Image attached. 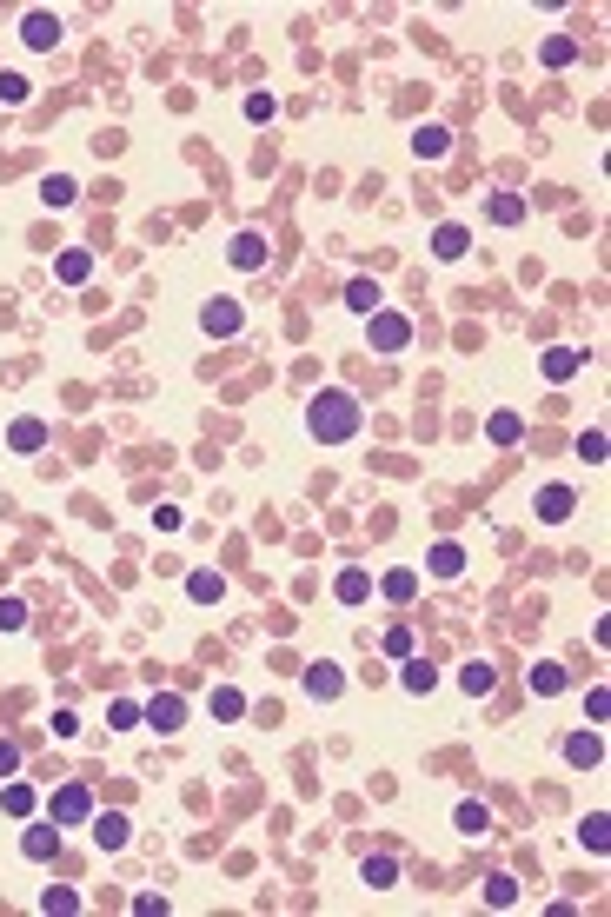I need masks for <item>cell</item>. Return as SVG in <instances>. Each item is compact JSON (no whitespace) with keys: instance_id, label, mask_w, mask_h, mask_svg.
<instances>
[{"instance_id":"1","label":"cell","mask_w":611,"mask_h":917,"mask_svg":"<svg viewBox=\"0 0 611 917\" xmlns=\"http://www.w3.org/2000/svg\"><path fill=\"white\" fill-rule=\"evenodd\" d=\"M306 426H313L319 446H339V439L359 432V399H352V393H319L313 413H306Z\"/></svg>"},{"instance_id":"2","label":"cell","mask_w":611,"mask_h":917,"mask_svg":"<svg viewBox=\"0 0 611 917\" xmlns=\"http://www.w3.org/2000/svg\"><path fill=\"white\" fill-rule=\"evenodd\" d=\"M372 346H379V352H405V346H412V319L379 306V313H372Z\"/></svg>"},{"instance_id":"3","label":"cell","mask_w":611,"mask_h":917,"mask_svg":"<svg viewBox=\"0 0 611 917\" xmlns=\"http://www.w3.org/2000/svg\"><path fill=\"white\" fill-rule=\"evenodd\" d=\"M140 718L153 725V732H180V718H186V705H180V691H153V699L140 705Z\"/></svg>"},{"instance_id":"4","label":"cell","mask_w":611,"mask_h":917,"mask_svg":"<svg viewBox=\"0 0 611 917\" xmlns=\"http://www.w3.org/2000/svg\"><path fill=\"white\" fill-rule=\"evenodd\" d=\"M80 818H93V797H87V785H66V791H54V824H80Z\"/></svg>"},{"instance_id":"5","label":"cell","mask_w":611,"mask_h":917,"mask_svg":"<svg viewBox=\"0 0 611 917\" xmlns=\"http://www.w3.org/2000/svg\"><path fill=\"white\" fill-rule=\"evenodd\" d=\"M21 40L33 47V54H47V47L60 40V13H27V21H21Z\"/></svg>"},{"instance_id":"6","label":"cell","mask_w":611,"mask_h":917,"mask_svg":"<svg viewBox=\"0 0 611 917\" xmlns=\"http://www.w3.org/2000/svg\"><path fill=\"white\" fill-rule=\"evenodd\" d=\"M306 699L332 705V699H339V665H326V658H319V665H306Z\"/></svg>"},{"instance_id":"7","label":"cell","mask_w":611,"mask_h":917,"mask_svg":"<svg viewBox=\"0 0 611 917\" xmlns=\"http://www.w3.org/2000/svg\"><path fill=\"white\" fill-rule=\"evenodd\" d=\"M565 758L579 764V771H591V764L605 758V738H598V732H571V738H565Z\"/></svg>"},{"instance_id":"8","label":"cell","mask_w":611,"mask_h":917,"mask_svg":"<svg viewBox=\"0 0 611 917\" xmlns=\"http://www.w3.org/2000/svg\"><path fill=\"white\" fill-rule=\"evenodd\" d=\"M199 326H207L213 339H226V333H240V306H233V299H213V306H207V313H199Z\"/></svg>"},{"instance_id":"9","label":"cell","mask_w":611,"mask_h":917,"mask_svg":"<svg viewBox=\"0 0 611 917\" xmlns=\"http://www.w3.org/2000/svg\"><path fill=\"white\" fill-rule=\"evenodd\" d=\"M399 685L412 691V699H426V691L438 685V672L426 665V658H399Z\"/></svg>"},{"instance_id":"10","label":"cell","mask_w":611,"mask_h":917,"mask_svg":"<svg viewBox=\"0 0 611 917\" xmlns=\"http://www.w3.org/2000/svg\"><path fill=\"white\" fill-rule=\"evenodd\" d=\"M93 844H100V851H120V844H127V818H120V811H100V818H93Z\"/></svg>"},{"instance_id":"11","label":"cell","mask_w":611,"mask_h":917,"mask_svg":"<svg viewBox=\"0 0 611 917\" xmlns=\"http://www.w3.org/2000/svg\"><path fill=\"white\" fill-rule=\"evenodd\" d=\"M21 851H27L33 864H47V858H54V851H60V831H54V824H33V831H27V838H21Z\"/></svg>"},{"instance_id":"12","label":"cell","mask_w":611,"mask_h":917,"mask_svg":"<svg viewBox=\"0 0 611 917\" xmlns=\"http://www.w3.org/2000/svg\"><path fill=\"white\" fill-rule=\"evenodd\" d=\"M446 147H452L446 127H419L412 133V153H419V160H446Z\"/></svg>"},{"instance_id":"13","label":"cell","mask_w":611,"mask_h":917,"mask_svg":"<svg viewBox=\"0 0 611 917\" xmlns=\"http://www.w3.org/2000/svg\"><path fill=\"white\" fill-rule=\"evenodd\" d=\"M54 273H60V286H80V280L93 273V253H80V246H74V253H60V260H54Z\"/></svg>"},{"instance_id":"14","label":"cell","mask_w":611,"mask_h":917,"mask_svg":"<svg viewBox=\"0 0 611 917\" xmlns=\"http://www.w3.org/2000/svg\"><path fill=\"white\" fill-rule=\"evenodd\" d=\"M7 446H13V452H40V446H47V426H40V419H13Z\"/></svg>"},{"instance_id":"15","label":"cell","mask_w":611,"mask_h":917,"mask_svg":"<svg viewBox=\"0 0 611 917\" xmlns=\"http://www.w3.org/2000/svg\"><path fill=\"white\" fill-rule=\"evenodd\" d=\"M332 592H339V605H366V599H372V579H366L359 565H352V572H339V585H332Z\"/></svg>"},{"instance_id":"16","label":"cell","mask_w":611,"mask_h":917,"mask_svg":"<svg viewBox=\"0 0 611 917\" xmlns=\"http://www.w3.org/2000/svg\"><path fill=\"white\" fill-rule=\"evenodd\" d=\"M538 519H571V485H545V492H538Z\"/></svg>"},{"instance_id":"17","label":"cell","mask_w":611,"mask_h":917,"mask_svg":"<svg viewBox=\"0 0 611 917\" xmlns=\"http://www.w3.org/2000/svg\"><path fill=\"white\" fill-rule=\"evenodd\" d=\"M233 266H240V273L266 266V240H260V233H240V240H233Z\"/></svg>"},{"instance_id":"18","label":"cell","mask_w":611,"mask_h":917,"mask_svg":"<svg viewBox=\"0 0 611 917\" xmlns=\"http://www.w3.org/2000/svg\"><path fill=\"white\" fill-rule=\"evenodd\" d=\"M186 592H193V605H219V599H226V579H219V572H193Z\"/></svg>"},{"instance_id":"19","label":"cell","mask_w":611,"mask_h":917,"mask_svg":"<svg viewBox=\"0 0 611 917\" xmlns=\"http://www.w3.org/2000/svg\"><path fill=\"white\" fill-rule=\"evenodd\" d=\"M518 432H525V419H518V413H491V419H485V439H491V446H512Z\"/></svg>"},{"instance_id":"20","label":"cell","mask_w":611,"mask_h":917,"mask_svg":"<svg viewBox=\"0 0 611 917\" xmlns=\"http://www.w3.org/2000/svg\"><path fill=\"white\" fill-rule=\"evenodd\" d=\"M465 246H472V233H465V227H438V233H432V253H438V260H458Z\"/></svg>"},{"instance_id":"21","label":"cell","mask_w":611,"mask_h":917,"mask_svg":"<svg viewBox=\"0 0 611 917\" xmlns=\"http://www.w3.org/2000/svg\"><path fill=\"white\" fill-rule=\"evenodd\" d=\"M579 366H585V352H571V346H552L545 352V379H571Z\"/></svg>"},{"instance_id":"22","label":"cell","mask_w":611,"mask_h":917,"mask_svg":"<svg viewBox=\"0 0 611 917\" xmlns=\"http://www.w3.org/2000/svg\"><path fill=\"white\" fill-rule=\"evenodd\" d=\"M379 592H385V599H393V605H405V599H412V592H419V572H385V579H379Z\"/></svg>"},{"instance_id":"23","label":"cell","mask_w":611,"mask_h":917,"mask_svg":"<svg viewBox=\"0 0 611 917\" xmlns=\"http://www.w3.org/2000/svg\"><path fill=\"white\" fill-rule=\"evenodd\" d=\"M40 200H47V207H74V200H80V186H74V174H54V180L40 186Z\"/></svg>"},{"instance_id":"24","label":"cell","mask_w":611,"mask_h":917,"mask_svg":"<svg viewBox=\"0 0 611 917\" xmlns=\"http://www.w3.org/2000/svg\"><path fill=\"white\" fill-rule=\"evenodd\" d=\"M346 306L372 319V313H379V286H372V280H352V286H346Z\"/></svg>"},{"instance_id":"25","label":"cell","mask_w":611,"mask_h":917,"mask_svg":"<svg viewBox=\"0 0 611 917\" xmlns=\"http://www.w3.org/2000/svg\"><path fill=\"white\" fill-rule=\"evenodd\" d=\"M359 877H366L372 891H385V885L399 877V864H393V858H366V864H359Z\"/></svg>"},{"instance_id":"26","label":"cell","mask_w":611,"mask_h":917,"mask_svg":"<svg viewBox=\"0 0 611 917\" xmlns=\"http://www.w3.org/2000/svg\"><path fill=\"white\" fill-rule=\"evenodd\" d=\"M432 572H438V579H452V572H465V552H458L452 539H446V546H432Z\"/></svg>"},{"instance_id":"27","label":"cell","mask_w":611,"mask_h":917,"mask_svg":"<svg viewBox=\"0 0 611 917\" xmlns=\"http://www.w3.org/2000/svg\"><path fill=\"white\" fill-rule=\"evenodd\" d=\"M491 678H499V672H491L485 658H479V665H465V672H458V685H465L472 699H485V691H491Z\"/></svg>"},{"instance_id":"28","label":"cell","mask_w":611,"mask_h":917,"mask_svg":"<svg viewBox=\"0 0 611 917\" xmlns=\"http://www.w3.org/2000/svg\"><path fill=\"white\" fill-rule=\"evenodd\" d=\"M585 844H591V851H611V818H605V811H591V818H585Z\"/></svg>"},{"instance_id":"29","label":"cell","mask_w":611,"mask_h":917,"mask_svg":"<svg viewBox=\"0 0 611 917\" xmlns=\"http://www.w3.org/2000/svg\"><path fill=\"white\" fill-rule=\"evenodd\" d=\"M532 691L558 699V691H565V665H532Z\"/></svg>"},{"instance_id":"30","label":"cell","mask_w":611,"mask_h":917,"mask_svg":"<svg viewBox=\"0 0 611 917\" xmlns=\"http://www.w3.org/2000/svg\"><path fill=\"white\" fill-rule=\"evenodd\" d=\"M491 219H499V227H518V219H525V200L518 193H499V200H491Z\"/></svg>"},{"instance_id":"31","label":"cell","mask_w":611,"mask_h":917,"mask_svg":"<svg viewBox=\"0 0 611 917\" xmlns=\"http://www.w3.org/2000/svg\"><path fill=\"white\" fill-rule=\"evenodd\" d=\"M0 805H7V818H27V811H33V785H7Z\"/></svg>"},{"instance_id":"32","label":"cell","mask_w":611,"mask_h":917,"mask_svg":"<svg viewBox=\"0 0 611 917\" xmlns=\"http://www.w3.org/2000/svg\"><path fill=\"white\" fill-rule=\"evenodd\" d=\"M240 711H246V699H240L233 685H219V691H213V718H240Z\"/></svg>"},{"instance_id":"33","label":"cell","mask_w":611,"mask_h":917,"mask_svg":"<svg viewBox=\"0 0 611 917\" xmlns=\"http://www.w3.org/2000/svg\"><path fill=\"white\" fill-rule=\"evenodd\" d=\"M485 904H518V885H512V877H491V885H485Z\"/></svg>"},{"instance_id":"34","label":"cell","mask_w":611,"mask_h":917,"mask_svg":"<svg viewBox=\"0 0 611 917\" xmlns=\"http://www.w3.org/2000/svg\"><path fill=\"white\" fill-rule=\"evenodd\" d=\"M485 824H491V818H485V805H472V797H465V805H458V831H472V838H479Z\"/></svg>"},{"instance_id":"35","label":"cell","mask_w":611,"mask_h":917,"mask_svg":"<svg viewBox=\"0 0 611 917\" xmlns=\"http://www.w3.org/2000/svg\"><path fill=\"white\" fill-rule=\"evenodd\" d=\"M571 54H579V40H565V33H552V40H545V67H565Z\"/></svg>"},{"instance_id":"36","label":"cell","mask_w":611,"mask_h":917,"mask_svg":"<svg viewBox=\"0 0 611 917\" xmlns=\"http://www.w3.org/2000/svg\"><path fill=\"white\" fill-rule=\"evenodd\" d=\"M273 113H279V100H273V93H252V100H246V120H260V127H266Z\"/></svg>"},{"instance_id":"37","label":"cell","mask_w":611,"mask_h":917,"mask_svg":"<svg viewBox=\"0 0 611 917\" xmlns=\"http://www.w3.org/2000/svg\"><path fill=\"white\" fill-rule=\"evenodd\" d=\"M27 625V605L21 599H0V632H21Z\"/></svg>"},{"instance_id":"38","label":"cell","mask_w":611,"mask_h":917,"mask_svg":"<svg viewBox=\"0 0 611 917\" xmlns=\"http://www.w3.org/2000/svg\"><path fill=\"white\" fill-rule=\"evenodd\" d=\"M0 100H7V107H21V100H27V74H0Z\"/></svg>"},{"instance_id":"39","label":"cell","mask_w":611,"mask_h":917,"mask_svg":"<svg viewBox=\"0 0 611 917\" xmlns=\"http://www.w3.org/2000/svg\"><path fill=\"white\" fill-rule=\"evenodd\" d=\"M385 658H412V632H405V625L385 632Z\"/></svg>"},{"instance_id":"40","label":"cell","mask_w":611,"mask_h":917,"mask_svg":"<svg viewBox=\"0 0 611 917\" xmlns=\"http://www.w3.org/2000/svg\"><path fill=\"white\" fill-rule=\"evenodd\" d=\"M40 911H80L74 891H40Z\"/></svg>"},{"instance_id":"41","label":"cell","mask_w":611,"mask_h":917,"mask_svg":"<svg viewBox=\"0 0 611 917\" xmlns=\"http://www.w3.org/2000/svg\"><path fill=\"white\" fill-rule=\"evenodd\" d=\"M579 452H585V458H591V466H598V458H605V432H598V426H591V432H585V439H579Z\"/></svg>"},{"instance_id":"42","label":"cell","mask_w":611,"mask_h":917,"mask_svg":"<svg viewBox=\"0 0 611 917\" xmlns=\"http://www.w3.org/2000/svg\"><path fill=\"white\" fill-rule=\"evenodd\" d=\"M13 771H21V744L0 738V778H13Z\"/></svg>"}]
</instances>
